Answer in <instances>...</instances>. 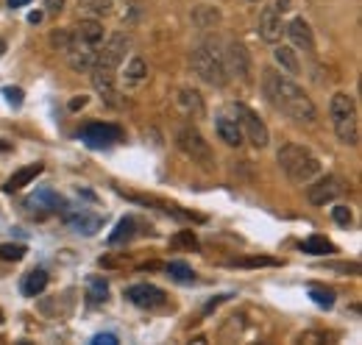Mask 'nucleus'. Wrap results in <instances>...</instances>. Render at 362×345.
I'll return each mask as SVG.
<instances>
[{"label": "nucleus", "mask_w": 362, "mask_h": 345, "mask_svg": "<svg viewBox=\"0 0 362 345\" xmlns=\"http://www.w3.org/2000/svg\"><path fill=\"white\" fill-rule=\"evenodd\" d=\"M262 89H265V98H268V103L276 112L287 115L296 123H315L317 109L315 103H313V98L296 84L290 76H284L279 70H265Z\"/></svg>", "instance_id": "1"}, {"label": "nucleus", "mask_w": 362, "mask_h": 345, "mask_svg": "<svg viewBox=\"0 0 362 345\" xmlns=\"http://www.w3.org/2000/svg\"><path fill=\"white\" fill-rule=\"evenodd\" d=\"M279 165H281V170L287 172V178L296 181V184H307V181H313L320 172L317 156L310 148L298 145V142H287L279 151Z\"/></svg>", "instance_id": "2"}, {"label": "nucleus", "mask_w": 362, "mask_h": 345, "mask_svg": "<svg viewBox=\"0 0 362 345\" xmlns=\"http://www.w3.org/2000/svg\"><path fill=\"white\" fill-rule=\"evenodd\" d=\"M329 115L334 123V134L340 136V142L346 145H357L360 142V123H357V106L354 98L346 92H337L329 103Z\"/></svg>", "instance_id": "3"}, {"label": "nucleus", "mask_w": 362, "mask_h": 345, "mask_svg": "<svg viewBox=\"0 0 362 345\" xmlns=\"http://www.w3.org/2000/svg\"><path fill=\"white\" fill-rule=\"evenodd\" d=\"M189 64H192L195 76H198L201 81H206V84L223 86L228 81V73H226V67H223V56H221L218 47H212V45L195 47L192 56H189Z\"/></svg>", "instance_id": "4"}, {"label": "nucleus", "mask_w": 362, "mask_h": 345, "mask_svg": "<svg viewBox=\"0 0 362 345\" xmlns=\"http://www.w3.org/2000/svg\"><path fill=\"white\" fill-rule=\"evenodd\" d=\"M176 142H179L181 153L189 156V159H192L195 165H201L204 170H212V168H215V153H212L209 142L201 136L198 129H192V126L181 129L179 136H176Z\"/></svg>", "instance_id": "5"}, {"label": "nucleus", "mask_w": 362, "mask_h": 345, "mask_svg": "<svg viewBox=\"0 0 362 345\" xmlns=\"http://www.w3.org/2000/svg\"><path fill=\"white\" fill-rule=\"evenodd\" d=\"M129 47H132V37H129L126 31H115L106 42L98 45L95 67H106V70H115V73H117V67L123 64V59H126Z\"/></svg>", "instance_id": "6"}, {"label": "nucleus", "mask_w": 362, "mask_h": 345, "mask_svg": "<svg viewBox=\"0 0 362 345\" xmlns=\"http://www.w3.org/2000/svg\"><path fill=\"white\" fill-rule=\"evenodd\" d=\"M237 123H240V129L243 134H248V139H251V145L254 148H265L268 145V139H271V134L265 129V123L257 117V112H251L248 106H243V103H237Z\"/></svg>", "instance_id": "7"}, {"label": "nucleus", "mask_w": 362, "mask_h": 345, "mask_svg": "<svg viewBox=\"0 0 362 345\" xmlns=\"http://www.w3.org/2000/svg\"><path fill=\"white\" fill-rule=\"evenodd\" d=\"M120 139H123V131L109 123H90L81 129V142L87 148H112Z\"/></svg>", "instance_id": "8"}, {"label": "nucleus", "mask_w": 362, "mask_h": 345, "mask_svg": "<svg viewBox=\"0 0 362 345\" xmlns=\"http://www.w3.org/2000/svg\"><path fill=\"white\" fill-rule=\"evenodd\" d=\"M343 181L340 178H334V175H326V178H320L317 184H313L310 189H307V198H310V204L313 206H326V204H332L334 198H340L343 195Z\"/></svg>", "instance_id": "9"}, {"label": "nucleus", "mask_w": 362, "mask_h": 345, "mask_svg": "<svg viewBox=\"0 0 362 345\" xmlns=\"http://www.w3.org/2000/svg\"><path fill=\"white\" fill-rule=\"evenodd\" d=\"M126 298L134 303V306H139V309H159V306L168 303L165 290H159L153 284H134V287H129L126 290Z\"/></svg>", "instance_id": "10"}, {"label": "nucleus", "mask_w": 362, "mask_h": 345, "mask_svg": "<svg viewBox=\"0 0 362 345\" xmlns=\"http://www.w3.org/2000/svg\"><path fill=\"white\" fill-rule=\"evenodd\" d=\"M92 86L95 92L109 103V106H120V92H117V84H115V70H106V67H92Z\"/></svg>", "instance_id": "11"}, {"label": "nucleus", "mask_w": 362, "mask_h": 345, "mask_svg": "<svg viewBox=\"0 0 362 345\" xmlns=\"http://www.w3.org/2000/svg\"><path fill=\"white\" fill-rule=\"evenodd\" d=\"M281 34H284V23H281V11L271 6V8H265L262 11V17H259V37L265 40V42L276 45L281 40Z\"/></svg>", "instance_id": "12"}, {"label": "nucleus", "mask_w": 362, "mask_h": 345, "mask_svg": "<svg viewBox=\"0 0 362 345\" xmlns=\"http://www.w3.org/2000/svg\"><path fill=\"white\" fill-rule=\"evenodd\" d=\"M284 34L293 40L296 47H301V50H307V53H313V50H315V37H313V28H310V23H307V20H301V17L290 20V23L284 25Z\"/></svg>", "instance_id": "13"}, {"label": "nucleus", "mask_w": 362, "mask_h": 345, "mask_svg": "<svg viewBox=\"0 0 362 345\" xmlns=\"http://www.w3.org/2000/svg\"><path fill=\"white\" fill-rule=\"evenodd\" d=\"M64 220H67V226L70 228H76L78 234H87V237H92L100 226H103V220L98 215H90L87 209H76V212H64Z\"/></svg>", "instance_id": "14"}, {"label": "nucleus", "mask_w": 362, "mask_h": 345, "mask_svg": "<svg viewBox=\"0 0 362 345\" xmlns=\"http://www.w3.org/2000/svg\"><path fill=\"white\" fill-rule=\"evenodd\" d=\"M223 67H226L228 76H240V78L248 76V53H245L243 45H228V53L223 56Z\"/></svg>", "instance_id": "15"}, {"label": "nucleus", "mask_w": 362, "mask_h": 345, "mask_svg": "<svg viewBox=\"0 0 362 345\" xmlns=\"http://www.w3.org/2000/svg\"><path fill=\"white\" fill-rule=\"evenodd\" d=\"M70 37L73 40H78V42L84 45H92V47H98V45L103 42V25L98 23V20H81L73 31H70Z\"/></svg>", "instance_id": "16"}, {"label": "nucleus", "mask_w": 362, "mask_h": 345, "mask_svg": "<svg viewBox=\"0 0 362 345\" xmlns=\"http://www.w3.org/2000/svg\"><path fill=\"white\" fill-rule=\"evenodd\" d=\"M215 131H218V136H221V142H226L231 148H240L243 145V129H240V123L237 120H231V117H218V123H215Z\"/></svg>", "instance_id": "17"}, {"label": "nucleus", "mask_w": 362, "mask_h": 345, "mask_svg": "<svg viewBox=\"0 0 362 345\" xmlns=\"http://www.w3.org/2000/svg\"><path fill=\"white\" fill-rule=\"evenodd\" d=\"M40 172H42V165H40V162H37V165H28V168L17 170L14 175H11V178H8V181H6V189H8V192H14V189H23V187H28V184H31V181H34Z\"/></svg>", "instance_id": "18"}, {"label": "nucleus", "mask_w": 362, "mask_h": 345, "mask_svg": "<svg viewBox=\"0 0 362 345\" xmlns=\"http://www.w3.org/2000/svg\"><path fill=\"white\" fill-rule=\"evenodd\" d=\"M276 62H279V67L287 73V76H298L301 73V64H298V53L293 50V47H276Z\"/></svg>", "instance_id": "19"}, {"label": "nucleus", "mask_w": 362, "mask_h": 345, "mask_svg": "<svg viewBox=\"0 0 362 345\" xmlns=\"http://www.w3.org/2000/svg\"><path fill=\"white\" fill-rule=\"evenodd\" d=\"M45 287H47V273H45V270H31V273L23 279V293H25L28 298L40 296Z\"/></svg>", "instance_id": "20"}, {"label": "nucleus", "mask_w": 362, "mask_h": 345, "mask_svg": "<svg viewBox=\"0 0 362 345\" xmlns=\"http://www.w3.org/2000/svg\"><path fill=\"white\" fill-rule=\"evenodd\" d=\"M87 298H90L92 303L109 301V284H106V279H100V276H90V281H87Z\"/></svg>", "instance_id": "21"}, {"label": "nucleus", "mask_w": 362, "mask_h": 345, "mask_svg": "<svg viewBox=\"0 0 362 345\" xmlns=\"http://www.w3.org/2000/svg\"><path fill=\"white\" fill-rule=\"evenodd\" d=\"M134 226H136L134 217H126V220H120V223H117V228H115V234L109 237V242H112V245H120V242L132 240V237H134Z\"/></svg>", "instance_id": "22"}, {"label": "nucleus", "mask_w": 362, "mask_h": 345, "mask_svg": "<svg viewBox=\"0 0 362 345\" xmlns=\"http://www.w3.org/2000/svg\"><path fill=\"white\" fill-rule=\"evenodd\" d=\"M301 251H304V254H315V257H320V254H332L334 245H332L326 237H310L307 242H301Z\"/></svg>", "instance_id": "23"}, {"label": "nucleus", "mask_w": 362, "mask_h": 345, "mask_svg": "<svg viewBox=\"0 0 362 345\" xmlns=\"http://www.w3.org/2000/svg\"><path fill=\"white\" fill-rule=\"evenodd\" d=\"M78 6L84 8V11H90L92 17H106V14H112V0H78Z\"/></svg>", "instance_id": "24"}, {"label": "nucleus", "mask_w": 362, "mask_h": 345, "mask_svg": "<svg viewBox=\"0 0 362 345\" xmlns=\"http://www.w3.org/2000/svg\"><path fill=\"white\" fill-rule=\"evenodd\" d=\"M168 273H170L176 281H184V284L195 281V273H192V267H189V264H184V262H170V264H168Z\"/></svg>", "instance_id": "25"}, {"label": "nucleus", "mask_w": 362, "mask_h": 345, "mask_svg": "<svg viewBox=\"0 0 362 345\" xmlns=\"http://www.w3.org/2000/svg\"><path fill=\"white\" fill-rule=\"evenodd\" d=\"M179 103L189 112V109H195V115H201L204 112V103H201V95L198 92H192V89H181L179 92Z\"/></svg>", "instance_id": "26"}, {"label": "nucleus", "mask_w": 362, "mask_h": 345, "mask_svg": "<svg viewBox=\"0 0 362 345\" xmlns=\"http://www.w3.org/2000/svg\"><path fill=\"white\" fill-rule=\"evenodd\" d=\"M310 296H313V301H315L317 306H323V309H329V306L334 303V293L326 290V287H320V284H310Z\"/></svg>", "instance_id": "27"}, {"label": "nucleus", "mask_w": 362, "mask_h": 345, "mask_svg": "<svg viewBox=\"0 0 362 345\" xmlns=\"http://www.w3.org/2000/svg\"><path fill=\"white\" fill-rule=\"evenodd\" d=\"M145 76H148L145 62H142L139 56H134V59H132V64H129V70H126V81H129V84H139Z\"/></svg>", "instance_id": "28"}, {"label": "nucleus", "mask_w": 362, "mask_h": 345, "mask_svg": "<svg viewBox=\"0 0 362 345\" xmlns=\"http://www.w3.org/2000/svg\"><path fill=\"white\" fill-rule=\"evenodd\" d=\"M23 257H25V245H14V242L0 245V259L3 262H20Z\"/></svg>", "instance_id": "29"}, {"label": "nucleus", "mask_w": 362, "mask_h": 345, "mask_svg": "<svg viewBox=\"0 0 362 345\" xmlns=\"http://www.w3.org/2000/svg\"><path fill=\"white\" fill-rule=\"evenodd\" d=\"M332 217H334L337 226H349V223H351V209H349V206H334V209H332Z\"/></svg>", "instance_id": "30"}, {"label": "nucleus", "mask_w": 362, "mask_h": 345, "mask_svg": "<svg viewBox=\"0 0 362 345\" xmlns=\"http://www.w3.org/2000/svg\"><path fill=\"white\" fill-rule=\"evenodd\" d=\"M3 95H6V100H8L11 106H23V89H17V86H6Z\"/></svg>", "instance_id": "31"}, {"label": "nucleus", "mask_w": 362, "mask_h": 345, "mask_svg": "<svg viewBox=\"0 0 362 345\" xmlns=\"http://www.w3.org/2000/svg\"><path fill=\"white\" fill-rule=\"evenodd\" d=\"M92 343L95 345H115L117 343V337H115V334H98V337H92Z\"/></svg>", "instance_id": "32"}, {"label": "nucleus", "mask_w": 362, "mask_h": 345, "mask_svg": "<svg viewBox=\"0 0 362 345\" xmlns=\"http://www.w3.org/2000/svg\"><path fill=\"white\" fill-rule=\"evenodd\" d=\"M64 3H67V0H45V8L50 14H59V11L64 8Z\"/></svg>", "instance_id": "33"}, {"label": "nucleus", "mask_w": 362, "mask_h": 345, "mask_svg": "<svg viewBox=\"0 0 362 345\" xmlns=\"http://www.w3.org/2000/svg\"><path fill=\"white\" fill-rule=\"evenodd\" d=\"M28 3H31V0H8L11 8H23V6H28Z\"/></svg>", "instance_id": "34"}, {"label": "nucleus", "mask_w": 362, "mask_h": 345, "mask_svg": "<svg viewBox=\"0 0 362 345\" xmlns=\"http://www.w3.org/2000/svg\"><path fill=\"white\" fill-rule=\"evenodd\" d=\"M6 53V42H3V37H0V56Z\"/></svg>", "instance_id": "35"}, {"label": "nucleus", "mask_w": 362, "mask_h": 345, "mask_svg": "<svg viewBox=\"0 0 362 345\" xmlns=\"http://www.w3.org/2000/svg\"><path fill=\"white\" fill-rule=\"evenodd\" d=\"M251 3H259V0H251Z\"/></svg>", "instance_id": "36"}]
</instances>
